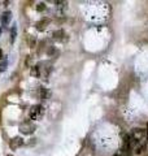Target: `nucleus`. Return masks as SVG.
<instances>
[{
    "label": "nucleus",
    "mask_w": 148,
    "mask_h": 156,
    "mask_svg": "<svg viewBox=\"0 0 148 156\" xmlns=\"http://www.w3.org/2000/svg\"><path fill=\"white\" fill-rule=\"evenodd\" d=\"M11 18H12V13H11V12H9V11L4 12L3 16H2V22H3V25H4V26L8 25L9 21H11Z\"/></svg>",
    "instance_id": "423d86ee"
},
{
    "label": "nucleus",
    "mask_w": 148,
    "mask_h": 156,
    "mask_svg": "<svg viewBox=\"0 0 148 156\" xmlns=\"http://www.w3.org/2000/svg\"><path fill=\"white\" fill-rule=\"evenodd\" d=\"M30 74L33 76V77H39L40 76V68L38 66V65H34L30 69Z\"/></svg>",
    "instance_id": "0eeeda50"
},
{
    "label": "nucleus",
    "mask_w": 148,
    "mask_h": 156,
    "mask_svg": "<svg viewBox=\"0 0 148 156\" xmlns=\"http://www.w3.org/2000/svg\"><path fill=\"white\" fill-rule=\"evenodd\" d=\"M7 156H13V155H7Z\"/></svg>",
    "instance_id": "2eb2a0df"
},
{
    "label": "nucleus",
    "mask_w": 148,
    "mask_h": 156,
    "mask_svg": "<svg viewBox=\"0 0 148 156\" xmlns=\"http://www.w3.org/2000/svg\"><path fill=\"white\" fill-rule=\"evenodd\" d=\"M144 150H146V144H138L136 148H135V154L139 155V154H142Z\"/></svg>",
    "instance_id": "6e6552de"
},
{
    "label": "nucleus",
    "mask_w": 148,
    "mask_h": 156,
    "mask_svg": "<svg viewBox=\"0 0 148 156\" xmlns=\"http://www.w3.org/2000/svg\"><path fill=\"white\" fill-rule=\"evenodd\" d=\"M43 113H44V108H43L40 104H36V105H34V107H31L29 116H30L31 120H39L40 117L43 116Z\"/></svg>",
    "instance_id": "f03ea898"
},
{
    "label": "nucleus",
    "mask_w": 148,
    "mask_h": 156,
    "mask_svg": "<svg viewBox=\"0 0 148 156\" xmlns=\"http://www.w3.org/2000/svg\"><path fill=\"white\" fill-rule=\"evenodd\" d=\"M65 37V31L64 30H55L53 33H52V38L55 39V41H57V42H61V41H64V38Z\"/></svg>",
    "instance_id": "39448f33"
},
{
    "label": "nucleus",
    "mask_w": 148,
    "mask_h": 156,
    "mask_svg": "<svg viewBox=\"0 0 148 156\" xmlns=\"http://www.w3.org/2000/svg\"><path fill=\"white\" fill-rule=\"evenodd\" d=\"M16 34H17V29H16V26H13V27L11 29V43H13V42H14Z\"/></svg>",
    "instance_id": "9d476101"
},
{
    "label": "nucleus",
    "mask_w": 148,
    "mask_h": 156,
    "mask_svg": "<svg viewBox=\"0 0 148 156\" xmlns=\"http://www.w3.org/2000/svg\"><path fill=\"white\" fill-rule=\"evenodd\" d=\"M7 66H8V61L7 60H2V61H0V72H4L7 69Z\"/></svg>",
    "instance_id": "9b49d317"
},
{
    "label": "nucleus",
    "mask_w": 148,
    "mask_h": 156,
    "mask_svg": "<svg viewBox=\"0 0 148 156\" xmlns=\"http://www.w3.org/2000/svg\"><path fill=\"white\" fill-rule=\"evenodd\" d=\"M20 131L22 134H33L35 131V125L31 122V121H29V120H25L23 122L20 124Z\"/></svg>",
    "instance_id": "f257e3e1"
},
{
    "label": "nucleus",
    "mask_w": 148,
    "mask_h": 156,
    "mask_svg": "<svg viewBox=\"0 0 148 156\" xmlns=\"http://www.w3.org/2000/svg\"><path fill=\"white\" fill-rule=\"evenodd\" d=\"M3 57H4V56H3V51L0 50V60H3Z\"/></svg>",
    "instance_id": "4468645a"
},
{
    "label": "nucleus",
    "mask_w": 148,
    "mask_h": 156,
    "mask_svg": "<svg viewBox=\"0 0 148 156\" xmlns=\"http://www.w3.org/2000/svg\"><path fill=\"white\" fill-rule=\"evenodd\" d=\"M48 23H50V18H42L40 21H38L35 23V27H36V30L42 31V30H44L46 26L48 25Z\"/></svg>",
    "instance_id": "20e7f679"
},
{
    "label": "nucleus",
    "mask_w": 148,
    "mask_h": 156,
    "mask_svg": "<svg viewBox=\"0 0 148 156\" xmlns=\"http://www.w3.org/2000/svg\"><path fill=\"white\" fill-rule=\"evenodd\" d=\"M48 91H47V89H44V87H42L40 89V98L42 99H47V98H48Z\"/></svg>",
    "instance_id": "1a4fd4ad"
},
{
    "label": "nucleus",
    "mask_w": 148,
    "mask_h": 156,
    "mask_svg": "<svg viewBox=\"0 0 148 156\" xmlns=\"http://www.w3.org/2000/svg\"><path fill=\"white\" fill-rule=\"evenodd\" d=\"M23 144H25V142H23V139L21 136H14V138L9 140V147H11V150H17V148L22 147Z\"/></svg>",
    "instance_id": "7ed1b4c3"
},
{
    "label": "nucleus",
    "mask_w": 148,
    "mask_h": 156,
    "mask_svg": "<svg viewBox=\"0 0 148 156\" xmlns=\"http://www.w3.org/2000/svg\"><path fill=\"white\" fill-rule=\"evenodd\" d=\"M146 138H147V142H148V124H147V128H146Z\"/></svg>",
    "instance_id": "ddd939ff"
},
{
    "label": "nucleus",
    "mask_w": 148,
    "mask_h": 156,
    "mask_svg": "<svg viewBox=\"0 0 148 156\" xmlns=\"http://www.w3.org/2000/svg\"><path fill=\"white\" fill-rule=\"evenodd\" d=\"M44 9H46L44 3H39V4H36V11H38V12H43Z\"/></svg>",
    "instance_id": "f8f14e48"
}]
</instances>
